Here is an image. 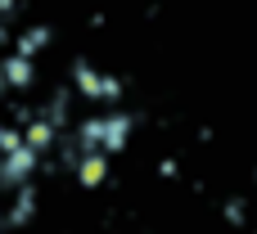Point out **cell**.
I'll list each match as a JSON object with an SVG mask.
<instances>
[{"label": "cell", "mask_w": 257, "mask_h": 234, "mask_svg": "<svg viewBox=\"0 0 257 234\" xmlns=\"http://www.w3.org/2000/svg\"><path fill=\"white\" fill-rule=\"evenodd\" d=\"M50 41H54V27H50V23H32V27L14 41V50L27 54V59H36L41 50H50Z\"/></svg>", "instance_id": "9"}, {"label": "cell", "mask_w": 257, "mask_h": 234, "mask_svg": "<svg viewBox=\"0 0 257 234\" xmlns=\"http://www.w3.org/2000/svg\"><path fill=\"white\" fill-rule=\"evenodd\" d=\"M0 230H9V225H5V212H0Z\"/></svg>", "instance_id": "17"}, {"label": "cell", "mask_w": 257, "mask_h": 234, "mask_svg": "<svg viewBox=\"0 0 257 234\" xmlns=\"http://www.w3.org/2000/svg\"><path fill=\"white\" fill-rule=\"evenodd\" d=\"M72 95H77V86H59V90L50 95V104L41 108L59 131H72V126H68V122H72Z\"/></svg>", "instance_id": "8"}, {"label": "cell", "mask_w": 257, "mask_h": 234, "mask_svg": "<svg viewBox=\"0 0 257 234\" xmlns=\"http://www.w3.org/2000/svg\"><path fill=\"white\" fill-rule=\"evenodd\" d=\"M244 216H248L244 198H226V221H230V225H244Z\"/></svg>", "instance_id": "13"}, {"label": "cell", "mask_w": 257, "mask_h": 234, "mask_svg": "<svg viewBox=\"0 0 257 234\" xmlns=\"http://www.w3.org/2000/svg\"><path fill=\"white\" fill-rule=\"evenodd\" d=\"M0 126H5V122H0Z\"/></svg>", "instance_id": "18"}, {"label": "cell", "mask_w": 257, "mask_h": 234, "mask_svg": "<svg viewBox=\"0 0 257 234\" xmlns=\"http://www.w3.org/2000/svg\"><path fill=\"white\" fill-rule=\"evenodd\" d=\"M18 14V0H0V23H9Z\"/></svg>", "instance_id": "15"}, {"label": "cell", "mask_w": 257, "mask_h": 234, "mask_svg": "<svg viewBox=\"0 0 257 234\" xmlns=\"http://www.w3.org/2000/svg\"><path fill=\"white\" fill-rule=\"evenodd\" d=\"M0 68H5V81H9V90L14 95H27V90H36V63L27 59V54H0Z\"/></svg>", "instance_id": "3"}, {"label": "cell", "mask_w": 257, "mask_h": 234, "mask_svg": "<svg viewBox=\"0 0 257 234\" xmlns=\"http://www.w3.org/2000/svg\"><path fill=\"white\" fill-rule=\"evenodd\" d=\"M72 135H77V144H81V149H104V113L81 117V122L72 126Z\"/></svg>", "instance_id": "10"}, {"label": "cell", "mask_w": 257, "mask_h": 234, "mask_svg": "<svg viewBox=\"0 0 257 234\" xmlns=\"http://www.w3.org/2000/svg\"><path fill=\"white\" fill-rule=\"evenodd\" d=\"M68 77H72V86H77V95H81V99H95V104H99V81H104V72H99L86 54H77V59H72V72H68Z\"/></svg>", "instance_id": "6"}, {"label": "cell", "mask_w": 257, "mask_h": 234, "mask_svg": "<svg viewBox=\"0 0 257 234\" xmlns=\"http://www.w3.org/2000/svg\"><path fill=\"white\" fill-rule=\"evenodd\" d=\"M23 140H27V135H23V126H18V122H14V126H9V122L0 126V153H14Z\"/></svg>", "instance_id": "12"}, {"label": "cell", "mask_w": 257, "mask_h": 234, "mask_svg": "<svg viewBox=\"0 0 257 234\" xmlns=\"http://www.w3.org/2000/svg\"><path fill=\"white\" fill-rule=\"evenodd\" d=\"M36 198H41V189H36V180H23V185L14 189V198H9V212H5V225H9V230H18V225H27V221L36 216Z\"/></svg>", "instance_id": "4"}, {"label": "cell", "mask_w": 257, "mask_h": 234, "mask_svg": "<svg viewBox=\"0 0 257 234\" xmlns=\"http://www.w3.org/2000/svg\"><path fill=\"white\" fill-rule=\"evenodd\" d=\"M122 95H126V86H122V77H113V72H104V81H99V104H122Z\"/></svg>", "instance_id": "11"}, {"label": "cell", "mask_w": 257, "mask_h": 234, "mask_svg": "<svg viewBox=\"0 0 257 234\" xmlns=\"http://www.w3.org/2000/svg\"><path fill=\"white\" fill-rule=\"evenodd\" d=\"M0 95H9V81H5V68H0Z\"/></svg>", "instance_id": "16"}, {"label": "cell", "mask_w": 257, "mask_h": 234, "mask_svg": "<svg viewBox=\"0 0 257 234\" xmlns=\"http://www.w3.org/2000/svg\"><path fill=\"white\" fill-rule=\"evenodd\" d=\"M45 167V153L41 149H32L27 140L14 149V153H0V189L5 194H14L23 180H36V171Z\"/></svg>", "instance_id": "1"}, {"label": "cell", "mask_w": 257, "mask_h": 234, "mask_svg": "<svg viewBox=\"0 0 257 234\" xmlns=\"http://www.w3.org/2000/svg\"><path fill=\"white\" fill-rule=\"evenodd\" d=\"M136 113H122V108H113V113H104V153L108 158H117L126 144H131V135H136Z\"/></svg>", "instance_id": "2"}, {"label": "cell", "mask_w": 257, "mask_h": 234, "mask_svg": "<svg viewBox=\"0 0 257 234\" xmlns=\"http://www.w3.org/2000/svg\"><path fill=\"white\" fill-rule=\"evenodd\" d=\"M158 176H163V180H176V176H181V162H176V158H163V162H158Z\"/></svg>", "instance_id": "14"}, {"label": "cell", "mask_w": 257, "mask_h": 234, "mask_svg": "<svg viewBox=\"0 0 257 234\" xmlns=\"http://www.w3.org/2000/svg\"><path fill=\"white\" fill-rule=\"evenodd\" d=\"M72 176H77L81 189H99V185H108V153H104V149H86Z\"/></svg>", "instance_id": "5"}, {"label": "cell", "mask_w": 257, "mask_h": 234, "mask_svg": "<svg viewBox=\"0 0 257 234\" xmlns=\"http://www.w3.org/2000/svg\"><path fill=\"white\" fill-rule=\"evenodd\" d=\"M23 135H27V144H32V149H41V153H54V144H59V135H63V131H59V126H54V122H50V117L36 108V117L23 126Z\"/></svg>", "instance_id": "7"}]
</instances>
